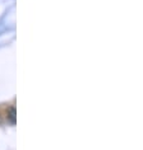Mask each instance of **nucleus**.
<instances>
[{"instance_id": "obj_2", "label": "nucleus", "mask_w": 143, "mask_h": 150, "mask_svg": "<svg viewBox=\"0 0 143 150\" xmlns=\"http://www.w3.org/2000/svg\"><path fill=\"white\" fill-rule=\"evenodd\" d=\"M3 123V117H1V115H0V125Z\"/></svg>"}, {"instance_id": "obj_1", "label": "nucleus", "mask_w": 143, "mask_h": 150, "mask_svg": "<svg viewBox=\"0 0 143 150\" xmlns=\"http://www.w3.org/2000/svg\"><path fill=\"white\" fill-rule=\"evenodd\" d=\"M8 121L12 123V125H16V120H17V112H16V108L14 107H9L8 110Z\"/></svg>"}]
</instances>
